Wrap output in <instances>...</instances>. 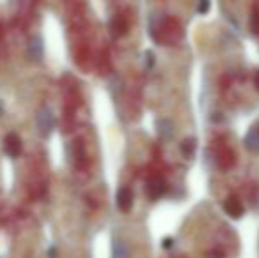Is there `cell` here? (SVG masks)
Returning a JSON list of instances; mask_svg holds the SVG:
<instances>
[{
	"instance_id": "obj_1",
	"label": "cell",
	"mask_w": 259,
	"mask_h": 258,
	"mask_svg": "<svg viewBox=\"0 0 259 258\" xmlns=\"http://www.w3.org/2000/svg\"><path fill=\"white\" fill-rule=\"evenodd\" d=\"M53 126H55V117H53V112L50 108H42L39 110L37 114V129L42 136H48L50 133L53 131Z\"/></svg>"
},
{
	"instance_id": "obj_2",
	"label": "cell",
	"mask_w": 259,
	"mask_h": 258,
	"mask_svg": "<svg viewBox=\"0 0 259 258\" xmlns=\"http://www.w3.org/2000/svg\"><path fill=\"white\" fill-rule=\"evenodd\" d=\"M4 152H6L9 158H18L21 154V140L16 133H11L4 140Z\"/></svg>"
},
{
	"instance_id": "obj_3",
	"label": "cell",
	"mask_w": 259,
	"mask_h": 258,
	"mask_svg": "<svg viewBox=\"0 0 259 258\" xmlns=\"http://www.w3.org/2000/svg\"><path fill=\"white\" fill-rule=\"evenodd\" d=\"M27 53H28V57H30V60H34V62H41L42 60V55H45V45H42V39L39 38V35H34V38L28 41Z\"/></svg>"
},
{
	"instance_id": "obj_4",
	"label": "cell",
	"mask_w": 259,
	"mask_h": 258,
	"mask_svg": "<svg viewBox=\"0 0 259 258\" xmlns=\"http://www.w3.org/2000/svg\"><path fill=\"white\" fill-rule=\"evenodd\" d=\"M166 190H167L166 182H164L162 179H159V177L150 179V180H148V184H147V195L150 196L152 200H159L160 196H164Z\"/></svg>"
},
{
	"instance_id": "obj_5",
	"label": "cell",
	"mask_w": 259,
	"mask_h": 258,
	"mask_svg": "<svg viewBox=\"0 0 259 258\" xmlns=\"http://www.w3.org/2000/svg\"><path fill=\"white\" fill-rule=\"evenodd\" d=\"M133 191L129 188H120L118 193H116V205L122 212H129L131 207H133Z\"/></svg>"
},
{
	"instance_id": "obj_6",
	"label": "cell",
	"mask_w": 259,
	"mask_h": 258,
	"mask_svg": "<svg viewBox=\"0 0 259 258\" xmlns=\"http://www.w3.org/2000/svg\"><path fill=\"white\" fill-rule=\"evenodd\" d=\"M224 210H226V214H228V216L238 219V217H242V214H243V205H242V202L236 198V196H229V198L226 200V203H224Z\"/></svg>"
},
{
	"instance_id": "obj_7",
	"label": "cell",
	"mask_w": 259,
	"mask_h": 258,
	"mask_svg": "<svg viewBox=\"0 0 259 258\" xmlns=\"http://www.w3.org/2000/svg\"><path fill=\"white\" fill-rule=\"evenodd\" d=\"M173 122L169 121V119H160V121H157V134H159L160 140L164 141H169L171 138H173Z\"/></svg>"
},
{
	"instance_id": "obj_8",
	"label": "cell",
	"mask_w": 259,
	"mask_h": 258,
	"mask_svg": "<svg viewBox=\"0 0 259 258\" xmlns=\"http://www.w3.org/2000/svg\"><path fill=\"white\" fill-rule=\"evenodd\" d=\"M245 147L249 149L250 152H259V128H252L247 133L245 136Z\"/></svg>"
},
{
	"instance_id": "obj_9",
	"label": "cell",
	"mask_w": 259,
	"mask_h": 258,
	"mask_svg": "<svg viewBox=\"0 0 259 258\" xmlns=\"http://www.w3.org/2000/svg\"><path fill=\"white\" fill-rule=\"evenodd\" d=\"M111 258H129V248L123 241L116 239L113 241V248H111Z\"/></svg>"
},
{
	"instance_id": "obj_10",
	"label": "cell",
	"mask_w": 259,
	"mask_h": 258,
	"mask_svg": "<svg viewBox=\"0 0 259 258\" xmlns=\"http://www.w3.org/2000/svg\"><path fill=\"white\" fill-rule=\"evenodd\" d=\"M180 151L185 158H192L196 152V138H185L180 143Z\"/></svg>"
},
{
	"instance_id": "obj_11",
	"label": "cell",
	"mask_w": 259,
	"mask_h": 258,
	"mask_svg": "<svg viewBox=\"0 0 259 258\" xmlns=\"http://www.w3.org/2000/svg\"><path fill=\"white\" fill-rule=\"evenodd\" d=\"M111 30H113V34H115L116 38H120V35L125 34V32H127V23L123 21V18L116 16L115 20L111 21Z\"/></svg>"
},
{
	"instance_id": "obj_12",
	"label": "cell",
	"mask_w": 259,
	"mask_h": 258,
	"mask_svg": "<svg viewBox=\"0 0 259 258\" xmlns=\"http://www.w3.org/2000/svg\"><path fill=\"white\" fill-rule=\"evenodd\" d=\"M250 30H252V34L259 35V9L252 11V16H250Z\"/></svg>"
},
{
	"instance_id": "obj_13",
	"label": "cell",
	"mask_w": 259,
	"mask_h": 258,
	"mask_svg": "<svg viewBox=\"0 0 259 258\" xmlns=\"http://www.w3.org/2000/svg\"><path fill=\"white\" fill-rule=\"evenodd\" d=\"M210 11V0H198V13L206 14Z\"/></svg>"
},
{
	"instance_id": "obj_14",
	"label": "cell",
	"mask_w": 259,
	"mask_h": 258,
	"mask_svg": "<svg viewBox=\"0 0 259 258\" xmlns=\"http://www.w3.org/2000/svg\"><path fill=\"white\" fill-rule=\"evenodd\" d=\"M145 55H147L148 67H152V65H154V53H152V52H147V53H145Z\"/></svg>"
},
{
	"instance_id": "obj_15",
	"label": "cell",
	"mask_w": 259,
	"mask_h": 258,
	"mask_svg": "<svg viewBox=\"0 0 259 258\" xmlns=\"http://www.w3.org/2000/svg\"><path fill=\"white\" fill-rule=\"evenodd\" d=\"M175 244V241L171 237H167V239H164V242H162V246L164 248H171V246Z\"/></svg>"
},
{
	"instance_id": "obj_16",
	"label": "cell",
	"mask_w": 259,
	"mask_h": 258,
	"mask_svg": "<svg viewBox=\"0 0 259 258\" xmlns=\"http://www.w3.org/2000/svg\"><path fill=\"white\" fill-rule=\"evenodd\" d=\"M254 85H256V89L259 90V71L256 72V76H254Z\"/></svg>"
},
{
	"instance_id": "obj_17",
	"label": "cell",
	"mask_w": 259,
	"mask_h": 258,
	"mask_svg": "<svg viewBox=\"0 0 259 258\" xmlns=\"http://www.w3.org/2000/svg\"><path fill=\"white\" fill-rule=\"evenodd\" d=\"M50 258H57V248H50Z\"/></svg>"
},
{
	"instance_id": "obj_18",
	"label": "cell",
	"mask_w": 259,
	"mask_h": 258,
	"mask_svg": "<svg viewBox=\"0 0 259 258\" xmlns=\"http://www.w3.org/2000/svg\"><path fill=\"white\" fill-rule=\"evenodd\" d=\"M0 114H2V103H0Z\"/></svg>"
},
{
	"instance_id": "obj_19",
	"label": "cell",
	"mask_w": 259,
	"mask_h": 258,
	"mask_svg": "<svg viewBox=\"0 0 259 258\" xmlns=\"http://www.w3.org/2000/svg\"><path fill=\"white\" fill-rule=\"evenodd\" d=\"M210 258H219V256H210Z\"/></svg>"
}]
</instances>
